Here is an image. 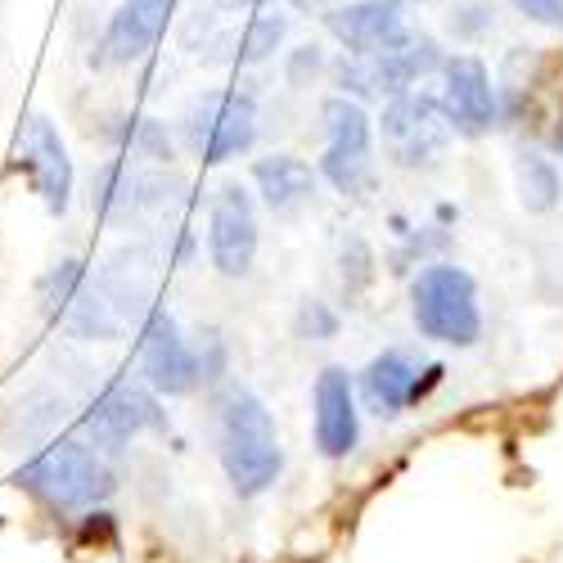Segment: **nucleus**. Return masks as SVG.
<instances>
[{
    "label": "nucleus",
    "mask_w": 563,
    "mask_h": 563,
    "mask_svg": "<svg viewBox=\"0 0 563 563\" xmlns=\"http://www.w3.org/2000/svg\"><path fill=\"white\" fill-rule=\"evenodd\" d=\"M19 487L55 514H81L104 505L118 483L100 446H90L86 438H51L23 460Z\"/></svg>",
    "instance_id": "nucleus-2"
},
{
    "label": "nucleus",
    "mask_w": 563,
    "mask_h": 563,
    "mask_svg": "<svg viewBox=\"0 0 563 563\" xmlns=\"http://www.w3.org/2000/svg\"><path fill=\"white\" fill-rule=\"evenodd\" d=\"M320 73H324L320 45H298V51L289 55V81L294 86H307V77H320Z\"/></svg>",
    "instance_id": "nucleus-25"
},
{
    "label": "nucleus",
    "mask_w": 563,
    "mask_h": 563,
    "mask_svg": "<svg viewBox=\"0 0 563 563\" xmlns=\"http://www.w3.org/2000/svg\"><path fill=\"white\" fill-rule=\"evenodd\" d=\"M217 5L234 14V10H271V5H275V0H217Z\"/></svg>",
    "instance_id": "nucleus-26"
},
{
    "label": "nucleus",
    "mask_w": 563,
    "mask_h": 563,
    "mask_svg": "<svg viewBox=\"0 0 563 563\" xmlns=\"http://www.w3.org/2000/svg\"><path fill=\"white\" fill-rule=\"evenodd\" d=\"M519 195H523L528 212H550L559 203L563 180L545 154H519Z\"/></svg>",
    "instance_id": "nucleus-19"
},
{
    "label": "nucleus",
    "mask_w": 563,
    "mask_h": 563,
    "mask_svg": "<svg viewBox=\"0 0 563 563\" xmlns=\"http://www.w3.org/2000/svg\"><path fill=\"white\" fill-rule=\"evenodd\" d=\"M374 279V253L365 249V240H347L343 244V289L347 298H356Z\"/></svg>",
    "instance_id": "nucleus-22"
},
{
    "label": "nucleus",
    "mask_w": 563,
    "mask_h": 563,
    "mask_svg": "<svg viewBox=\"0 0 563 563\" xmlns=\"http://www.w3.org/2000/svg\"><path fill=\"white\" fill-rule=\"evenodd\" d=\"M339 311L330 307V302H320V298H307L302 307H298V316H294V334L298 339H307V343H330V339H339Z\"/></svg>",
    "instance_id": "nucleus-21"
},
{
    "label": "nucleus",
    "mask_w": 563,
    "mask_h": 563,
    "mask_svg": "<svg viewBox=\"0 0 563 563\" xmlns=\"http://www.w3.org/2000/svg\"><path fill=\"white\" fill-rule=\"evenodd\" d=\"M324 118V154L316 163L320 180H330L339 195L361 199L374 180V122L361 100L334 96L320 104Z\"/></svg>",
    "instance_id": "nucleus-5"
},
{
    "label": "nucleus",
    "mask_w": 563,
    "mask_h": 563,
    "mask_svg": "<svg viewBox=\"0 0 563 563\" xmlns=\"http://www.w3.org/2000/svg\"><path fill=\"white\" fill-rule=\"evenodd\" d=\"M393 5H429V0H393Z\"/></svg>",
    "instance_id": "nucleus-28"
},
{
    "label": "nucleus",
    "mask_w": 563,
    "mask_h": 563,
    "mask_svg": "<svg viewBox=\"0 0 563 563\" xmlns=\"http://www.w3.org/2000/svg\"><path fill=\"white\" fill-rule=\"evenodd\" d=\"M438 100H442L455 135L478 140L500 122V96H496L492 73L478 55H446Z\"/></svg>",
    "instance_id": "nucleus-12"
},
{
    "label": "nucleus",
    "mask_w": 563,
    "mask_h": 563,
    "mask_svg": "<svg viewBox=\"0 0 563 563\" xmlns=\"http://www.w3.org/2000/svg\"><path fill=\"white\" fill-rule=\"evenodd\" d=\"M285 32H289V19L285 14H275V10H257L240 32H234L225 45H230V55L225 64L234 68H253L262 59H271L279 45H285Z\"/></svg>",
    "instance_id": "nucleus-17"
},
{
    "label": "nucleus",
    "mask_w": 563,
    "mask_h": 563,
    "mask_svg": "<svg viewBox=\"0 0 563 563\" xmlns=\"http://www.w3.org/2000/svg\"><path fill=\"white\" fill-rule=\"evenodd\" d=\"M199 339H203V343H195V347H199L203 384H221V379H225V343H221L217 330H208V334H199Z\"/></svg>",
    "instance_id": "nucleus-23"
},
{
    "label": "nucleus",
    "mask_w": 563,
    "mask_h": 563,
    "mask_svg": "<svg viewBox=\"0 0 563 563\" xmlns=\"http://www.w3.org/2000/svg\"><path fill=\"white\" fill-rule=\"evenodd\" d=\"M410 320L429 343L474 347L483 339V307L474 275L455 262H424L410 279Z\"/></svg>",
    "instance_id": "nucleus-3"
},
{
    "label": "nucleus",
    "mask_w": 563,
    "mask_h": 563,
    "mask_svg": "<svg viewBox=\"0 0 563 563\" xmlns=\"http://www.w3.org/2000/svg\"><path fill=\"white\" fill-rule=\"evenodd\" d=\"M356 384L343 365H324L311 384V442L324 460H347L361 442Z\"/></svg>",
    "instance_id": "nucleus-13"
},
{
    "label": "nucleus",
    "mask_w": 563,
    "mask_h": 563,
    "mask_svg": "<svg viewBox=\"0 0 563 563\" xmlns=\"http://www.w3.org/2000/svg\"><path fill=\"white\" fill-rule=\"evenodd\" d=\"M176 0H122L100 36V64H135L163 41Z\"/></svg>",
    "instance_id": "nucleus-15"
},
{
    "label": "nucleus",
    "mask_w": 563,
    "mask_h": 563,
    "mask_svg": "<svg viewBox=\"0 0 563 563\" xmlns=\"http://www.w3.org/2000/svg\"><path fill=\"white\" fill-rule=\"evenodd\" d=\"M109 140L118 145V154H135V158H150V163L176 158V145L158 118H118L109 126Z\"/></svg>",
    "instance_id": "nucleus-18"
},
{
    "label": "nucleus",
    "mask_w": 563,
    "mask_h": 563,
    "mask_svg": "<svg viewBox=\"0 0 563 563\" xmlns=\"http://www.w3.org/2000/svg\"><path fill=\"white\" fill-rule=\"evenodd\" d=\"M217 451L234 496L253 500L275 487L279 468H285V451H279L266 401L253 388H225V397L217 401Z\"/></svg>",
    "instance_id": "nucleus-1"
},
{
    "label": "nucleus",
    "mask_w": 563,
    "mask_h": 563,
    "mask_svg": "<svg viewBox=\"0 0 563 563\" xmlns=\"http://www.w3.org/2000/svg\"><path fill=\"white\" fill-rule=\"evenodd\" d=\"M446 379V365L442 361H419L415 352L406 347H388L379 352L365 369H361V384H356V397L369 415L379 419H397L406 406L424 401L438 384Z\"/></svg>",
    "instance_id": "nucleus-7"
},
{
    "label": "nucleus",
    "mask_w": 563,
    "mask_h": 563,
    "mask_svg": "<svg viewBox=\"0 0 563 563\" xmlns=\"http://www.w3.org/2000/svg\"><path fill=\"white\" fill-rule=\"evenodd\" d=\"M19 167L27 176V190L45 203L51 217H64L73 203V158L64 150V135L51 118H27L19 131Z\"/></svg>",
    "instance_id": "nucleus-11"
},
{
    "label": "nucleus",
    "mask_w": 563,
    "mask_h": 563,
    "mask_svg": "<svg viewBox=\"0 0 563 563\" xmlns=\"http://www.w3.org/2000/svg\"><path fill=\"white\" fill-rule=\"evenodd\" d=\"M140 379L158 397H190L203 384L199 347L180 334L176 316L167 311H150L140 324Z\"/></svg>",
    "instance_id": "nucleus-9"
},
{
    "label": "nucleus",
    "mask_w": 563,
    "mask_h": 563,
    "mask_svg": "<svg viewBox=\"0 0 563 563\" xmlns=\"http://www.w3.org/2000/svg\"><path fill=\"white\" fill-rule=\"evenodd\" d=\"M550 145L563 154V104H559V118H554V126H550Z\"/></svg>",
    "instance_id": "nucleus-27"
},
{
    "label": "nucleus",
    "mask_w": 563,
    "mask_h": 563,
    "mask_svg": "<svg viewBox=\"0 0 563 563\" xmlns=\"http://www.w3.org/2000/svg\"><path fill=\"white\" fill-rule=\"evenodd\" d=\"M185 150L203 167H221L230 158H244L257 145V100L240 86L203 90L180 118Z\"/></svg>",
    "instance_id": "nucleus-4"
},
{
    "label": "nucleus",
    "mask_w": 563,
    "mask_h": 563,
    "mask_svg": "<svg viewBox=\"0 0 563 563\" xmlns=\"http://www.w3.org/2000/svg\"><path fill=\"white\" fill-rule=\"evenodd\" d=\"M316 5H324V0H316Z\"/></svg>",
    "instance_id": "nucleus-30"
},
{
    "label": "nucleus",
    "mask_w": 563,
    "mask_h": 563,
    "mask_svg": "<svg viewBox=\"0 0 563 563\" xmlns=\"http://www.w3.org/2000/svg\"><path fill=\"white\" fill-rule=\"evenodd\" d=\"M81 285H86V262H77V257H64V262H55L51 271L41 275V302H45V311H51L55 320L68 311V302L81 294Z\"/></svg>",
    "instance_id": "nucleus-20"
},
{
    "label": "nucleus",
    "mask_w": 563,
    "mask_h": 563,
    "mask_svg": "<svg viewBox=\"0 0 563 563\" xmlns=\"http://www.w3.org/2000/svg\"><path fill=\"white\" fill-rule=\"evenodd\" d=\"M509 5L519 10L523 19L541 23V27H554V32H563V0H509Z\"/></svg>",
    "instance_id": "nucleus-24"
},
{
    "label": "nucleus",
    "mask_w": 563,
    "mask_h": 563,
    "mask_svg": "<svg viewBox=\"0 0 563 563\" xmlns=\"http://www.w3.org/2000/svg\"><path fill=\"white\" fill-rule=\"evenodd\" d=\"M324 27L343 45L347 55H384L406 41V19L393 0H352V5H334L324 14Z\"/></svg>",
    "instance_id": "nucleus-14"
},
{
    "label": "nucleus",
    "mask_w": 563,
    "mask_h": 563,
    "mask_svg": "<svg viewBox=\"0 0 563 563\" xmlns=\"http://www.w3.org/2000/svg\"><path fill=\"white\" fill-rule=\"evenodd\" d=\"M379 131H384V145H388L397 167H429L451 140V122H446L442 100L433 90H419V86L384 104Z\"/></svg>",
    "instance_id": "nucleus-6"
},
{
    "label": "nucleus",
    "mask_w": 563,
    "mask_h": 563,
    "mask_svg": "<svg viewBox=\"0 0 563 563\" xmlns=\"http://www.w3.org/2000/svg\"><path fill=\"white\" fill-rule=\"evenodd\" d=\"M316 180H320V172L298 154H266L253 163V185L275 217L307 208L316 199Z\"/></svg>",
    "instance_id": "nucleus-16"
},
{
    "label": "nucleus",
    "mask_w": 563,
    "mask_h": 563,
    "mask_svg": "<svg viewBox=\"0 0 563 563\" xmlns=\"http://www.w3.org/2000/svg\"><path fill=\"white\" fill-rule=\"evenodd\" d=\"M0 532H5V519H0Z\"/></svg>",
    "instance_id": "nucleus-29"
},
{
    "label": "nucleus",
    "mask_w": 563,
    "mask_h": 563,
    "mask_svg": "<svg viewBox=\"0 0 563 563\" xmlns=\"http://www.w3.org/2000/svg\"><path fill=\"white\" fill-rule=\"evenodd\" d=\"M257 208L244 185H221L208 208V262L225 279H244L253 275L257 262Z\"/></svg>",
    "instance_id": "nucleus-10"
},
{
    "label": "nucleus",
    "mask_w": 563,
    "mask_h": 563,
    "mask_svg": "<svg viewBox=\"0 0 563 563\" xmlns=\"http://www.w3.org/2000/svg\"><path fill=\"white\" fill-rule=\"evenodd\" d=\"M158 424H163L158 393L145 379H113L81 415L86 442L100 446L104 455H118L122 446H131V438H140L145 429H158Z\"/></svg>",
    "instance_id": "nucleus-8"
}]
</instances>
